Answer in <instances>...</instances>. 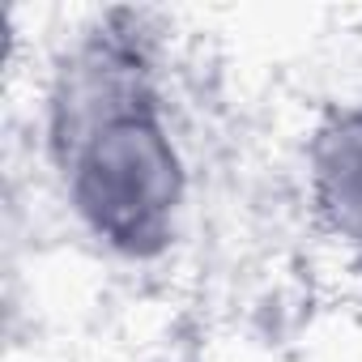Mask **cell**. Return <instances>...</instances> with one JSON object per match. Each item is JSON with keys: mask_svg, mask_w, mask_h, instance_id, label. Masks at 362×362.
<instances>
[{"mask_svg": "<svg viewBox=\"0 0 362 362\" xmlns=\"http://www.w3.org/2000/svg\"><path fill=\"white\" fill-rule=\"evenodd\" d=\"M39 103L43 162L73 235L119 269L166 264L192 226L197 170L145 22L103 13L73 30Z\"/></svg>", "mask_w": 362, "mask_h": 362, "instance_id": "1", "label": "cell"}, {"mask_svg": "<svg viewBox=\"0 0 362 362\" xmlns=\"http://www.w3.org/2000/svg\"><path fill=\"white\" fill-rule=\"evenodd\" d=\"M303 201L315 235L362 273V103H337L307 128Z\"/></svg>", "mask_w": 362, "mask_h": 362, "instance_id": "2", "label": "cell"}]
</instances>
